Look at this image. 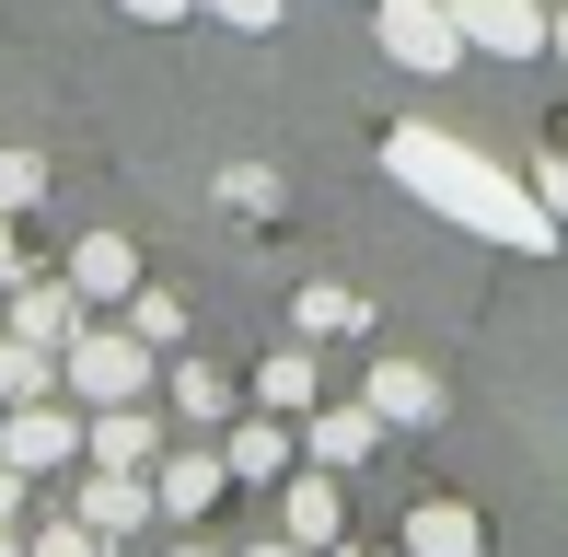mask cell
I'll use <instances>...</instances> for the list:
<instances>
[{
	"label": "cell",
	"instance_id": "obj_3",
	"mask_svg": "<svg viewBox=\"0 0 568 557\" xmlns=\"http://www.w3.org/2000/svg\"><path fill=\"white\" fill-rule=\"evenodd\" d=\"M372 36H383V59H395V70H418V82H442V70L464 59L453 0H372Z\"/></svg>",
	"mask_w": 568,
	"mask_h": 557
},
{
	"label": "cell",
	"instance_id": "obj_9",
	"mask_svg": "<svg viewBox=\"0 0 568 557\" xmlns=\"http://www.w3.org/2000/svg\"><path fill=\"white\" fill-rule=\"evenodd\" d=\"M291 418L278 407H255V418H232V442H221V465H232V488H267V476H291Z\"/></svg>",
	"mask_w": 568,
	"mask_h": 557
},
{
	"label": "cell",
	"instance_id": "obj_33",
	"mask_svg": "<svg viewBox=\"0 0 568 557\" xmlns=\"http://www.w3.org/2000/svg\"><path fill=\"white\" fill-rule=\"evenodd\" d=\"M557 151H568V129H557Z\"/></svg>",
	"mask_w": 568,
	"mask_h": 557
},
{
	"label": "cell",
	"instance_id": "obj_7",
	"mask_svg": "<svg viewBox=\"0 0 568 557\" xmlns=\"http://www.w3.org/2000/svg\"><path fill=\"white\" fill-rule=\"evenodd\" d=\"M82 465H163V418L128 395V407H82Z\"/></svg>",
	"mask_w": 568,
	"mask_h": 557
},
{
	"label": "cell",
	"instance_id": "obj_5",
	"mask_svg": "<svg viewBox=\"0 0 568 557\" xmlns=\"http://www.w3.org/2000/svg\"><path fill=\"white\" fill-rule=\"evenodd\" d=\"M453 23H464V47H487V59H546V36H557L546 0H453Z\"/></svg>",
	"mask_w": 568,
	"mask_h": 557
},
{
	"label": "cell",
	"instance_id": "obj_27",
	"mask_svg": "<svg viewBox=\"0 0 568 557\" xmlns=\"http://www.w3.org/2000/svg\"><path fill=\"white\" fill-rule=\"evenodd\" d=\"M0 523H23V465L0 453Z\"/></svg>",
	"mask_w": 568,
	"mask_h": 557
},
{
	"label": "cell",
	"instance_id": "obj_24",
	"mask_svg": "<svg viewBox=\"0 0 568 557\" xmlns=\"http://www.w3.org/2000/svg\"><path fill=\"white\" fill-rule=\"evenodd\" d=\"M534 198H546V210H557V233H568V151H546V163H534Z\"/></svg>",
	"mask_w": 568,
	"mask_h": 557
},
{
	"label": "cell",
	"instance_id": "obj_28",
	"mask_svg": "<svg viewBox=\"0 0 568 557\" xmlns=\"http://www.w3.org/2000/svg\"><path fill=\"white\" fill-rule=\"evenodd\" d=\"M232 557H314V546H302V535H267V546H232Z\"/></svg>",
	"mask_w": 568,
	"mask_h": 557
},
{
	"label": "cell",
	"instance_id": "obj_15",
	"mask_svg": "<svg viewBox=\"0 0 568 557\" xmlns=\"http://www.w3.org/2000/svg\"><path fill=\"white\" fill-rule=\"evenodd\" d=\"M163 395H174V418H197V429H221V418H232V372H221V361H174V372H163Z\"/></svg>",
	"mask_w": 568,
	"mask_h": 557
},
{
	"label": "cell",
	"instance_id": "obj_23",
	"mask_svg": "<svg viewBox=\"0 0 568 557\" xmlns=\"http://www.w3.org/2000/svg\"><path fill=\"white\" fill-rule=\"evenodd\" d=\"M197 12H221V23H232V36H267V23H278V12H291V0H197Z\"/></svg>",
	"mask_w": 568,
	"mask_h": 557
},
{
	"label": "cell",
	"instance_id": "obj_12",
	"mask_svg": "<svg viewBox=\"0 0 568 557\" xmlns=\"http://www.w3.org/2000/svg\"><path fill=\"white\" fill-rule=\"evenodd\" d=\"M151 488H163V523H197V512L232 488V465H221V453H163V465H151Z\"/></svg>",
	"mask_w": 568,
	"mask_h": 557
},
{
	"label": "cell",
	"instance_id": "obj_31",
	"mask_svg": "<svg viewBox=\"0 0 568 557\" xmlns=\"http://www.w3.org/2000/svg\"><path fill=\"white\" fill-rule=\"evenodd\" d=\"M174 557H221V546H174Z\"/></svg>",
	"mask_w": 568,
	"mask_h": 557
},
{
	"label": "cell",
	"instance_id": "obj_2",
	"mask_svg": "<svg viewBox=\"0 0 568 557\" xmlns=\"http://www.w3.org/2000/svg\"><path fill=\"white\" fill-rule=\"evenodd\" d=\"M151 361H163V348H151L140 325H82V337L59 348V384H70V407H128V395H151Z\"/></svg>",
	"mask_w": 568,
	"mask_h": 557
},
{
	"label": "cell",
	"instance_id": "obj_30",
	"mask_svg": "<svg viewBox=\"0 0 568 557\" xmlns=\"http://www.w3.org/2000/svg\"><path fill=\"white\" fill-rule=\"evenodd\" d=\"M0 557H23V546H12V523H0Z\"/></svg>",
	"mask_w": 568,
	"mask_h": 557
},
{
	"label": "cell",
	"instance_id": "obj_16",
	"mask_svg": "<svg viewBox=\"0 0 568 557\" xmlns=\"http://www.w3.org/2000/svg\"><path fill=\"white\" fill-rule=\"evenodd\" d=\"M314 348H278V361H255V407H278V418H314Z\"/></svg>",
	"mask_w": 568,
	"mask_h": 557
},
{
	"label": "cell",
	"instance_id": "obj_10",
	"mask_svg": "<svg viewBox=\"0 0 568 557\" xmlns=\"http://www.w3.org/2000/svg\"><path fill=\"white\" fill-rule=\"evenodd\" d=\"M372 453H383L372 395H359V407H314V418H302V465H372Z\"/></svg>",
	"mask_w": 568,
	"mask_h": 557
},
{
	"label": "cell",
	"instance_id": "obj_14",
	"mask_svg": "<svg viewBox=\"0 0 568 557\" xmlns=\"http://www.w3.org/2000/svg\"><path fill=\"white\" fill-rule=\"evenodd\" d=\"M406 557H487V523L464 499H418L406 512Z\"/></svg>",
	"mask_w": 568,
	"mask_h": 557
},
{
	"label": "cell",
	"instance_id": "obj_19",
	"mask_svg": "<svg viewBox=\"0 0 568 557\" xmlns=\"http://www.w3.org/2000/svg\"><path fill=\"white\" fill-rule=\"evenodd\" d=\"M128 325H140L151 348H186V302H174V291H151V278L128 291Z\"/></svg>",
	"mask_w": 568,
	"mask_h": 557
},
{
	"label": "cell",
	"instance_id": "obj_8",
	"mask_svg": "<svg viewBox=\"0 0 568 557\" xmlns=\"http://www.w3.org/2000/svg\"><path fill=\"white\" fill-rule=\"evenodd\" d=\"M359 395H372L383 429H429V418H442V372H418V361H372Z\"/></svg>",
	"mask_w": 568,
	"mask_h": 557
},
{
	"label": "cell",
	"instance_id": "obj_22",
	"mask_svg": "<svg viewBox=\"0 0 568 557\" xmlns=\"http://www.w3.org/2000/svg\"><path fill=\"white\" fill-rule=\"evenodd\" d=\"M36 198H47V163H36V151H0V210H36Z\"/></svg>",
	"mask_w": 568,
	"mask_h": 557
},
{
	"label": "cell",
	"instance_id": "obj_1",
	"mask_svg": "<svg viewBox=\"0 0 568 557\" xmlns=\"http://www.w3.org/2000/svg\"><path fill=\"white\" fill-rule=\"evenodd\" d=\"M383 174H395L418 210H442V221H464V233L510 244V256H546V244H557V210L534 198V174L487 163V151L453 140V129H383Z\"/></svg>",
	"mask_w": 568,
	"mask_h": 557
},
{
	"label": "cell",
	"instance_id": "obj_6",
	"mask_svg": "<svg viewBox=\"0 0 568 557\" xmlns=\"http://www.w3.org/2000/svg\"><path fill=\"white\" fill-rule=\"evenodd\" d=\"M82 314H93V302H82V278H12V314H0V325H12V337H36V348H70V337H82Z\"/></svg>",
	"mask_w": 568,
	"mask_h": 557
},
{
	"label": "cell",
	"instance_id": "obj_32",
	"mask_svg": "<svg viewBox=\"0 0 568 557\" xmlns=\"http://www.w3.org/2000/svg\"><path fill=\"white\" fill-rule=\"evenodd\" d=\"M325 557H359V546H348V535H337V546H325Z\"/></svg>",
	"mask_w": 568,
	"mask_h": 557
},
{
	"label": "cell",
	"instance_id": "obj_18",
	"mask_svg": "<svg viewBox=\"0 0 568 557\" xmlns=\"http://www.w3.org/2000/svg\"><path fill=\"white\" fill-rule=\"evenodd\" d=\"M23 395H59V348H36V337L0 325V407H23Z\"/></svg>",
	"mask_w": 568,
	"mask_h": 557
},
{
	"label": "cell",
	"instance_id": "obj_17",
	"mask_svg": "<svg viewBox=\"0 0 568 557\" xmlns=\"http://www.w3.org/2000/svg\"><path fill=\"white\" fill-rule=\"evenodd\" d=\"M291 325H302V337H359V325H372V302H359V291H337V278H302Z\"/></svg>",
	"mask_w": 568,
	"mask_h": 557
},
{
	"label": "cell",
	"instance_id": "obj_21",
	"mask_svg": "<svg viewBox=\"0 0 568 557\" xmlns=\"http://www.w3.org/2000/svg\"><path fill=\"white\" fill-rule=\"evenodd\" d=\"M23 557H116V535H93L82 512H59V523H36V546Z\"/></svg>",
	"mask_w": 568,
	"mask_h": 557
},
{
	"label": "cell",
	"instance_id": "obj_25",
	"mask_svg": "<svg viewBox=\"0 0 568 557\" xmlns=\"http://www.w3.org/2000/svg\"><path fill=\"white\" fill-rule=\"evenodd\" d=\"M12 278H36V256H23V233H12V210H0V291Z\"/></svg>",
	"mask_w": 568,
	"mask_h": 557
},
{
	"label": "cell",
	"instance_id": "obj_4",
	"mask_svg": "<svg viewBox=\"0 0 568 557\" xmlns=\"http://www.w3.org/2000/svg\"><path fill=\"white\" fill-rule=\"evenodd\" d=\"M0 453H12L23 476L82 465V407H59V395H23V407H0Z\"/></svg>",
	"mask_w": 568,
	"mask_h": 557
},
{
	"label": "cell",
	"instance_id": "obj_11",
	"mask_svg": "<svg viewBox=\"0 0 568 557\" xmlns=\"http://www.w3.org/2000/svg\"><path fill=\"white\" fill-rule=\"evenodd\" d=\"M278 535H302V546H337L348 535V499H337V465H314V476H291V499H278Z\"/></svg>",
	"mask_w": 568,
	"mask_h": 557
},
{
	"label": "cell",
	"instance_id": "obj_13",
	"mask_svg": "<svg viewBox=\"0 0 568 557\" xmlns=\"http://www.w3.org/2000/svg\"><path fill=\"white\" fill-rule=\"evenodd\" d=\"M70 278H82V302H128L140 291V244L128 233H82L70 244Z\"/></svg>",
	"mask_w": 568,
	"mask_h": 557
},
{
	"label": "cell",
	"instance_id": "obj_29",
	"mask_svg": "<svg viewBox=\"0 0 568 557\" xmlns=\"http://www.w3.org/2000/svg\"><path fill=\"white\" fill-rule=\"evenodd\" d=\"M546 47H557V59H568V12H557V36H546Z\"/></svg>",
	"mask_w": 568,
	"mask_h": 557
},
{
	"label": "cell",
	"instance_id": "obj_26",
	"mask_svg": "<svg viewBox=\"0 0 568 557\" xmlns=\"http://www.w3.org/2000/svg\"><path fill=\"white\" fill-rule=\"evenodd\" d=\"M116 12H128V23H186L197 0H116Z\"/></svg>",
	"mask_w": 568,
	"mask_h": 557
},
{
	"label": "cell",
	"instance_id": "obj_20",
	"mask_svg": "<svg viewBox=\"0 0 568 557\" xmlns=\"http://www.w3.org/2000/svg\"><path fill=\"white\" fill-rule=\"evenodd\" d=\"M221 210H232V221H278V174H267V163H232V174H221Z\"/></svg>",
	"mask_w": 568,
	"mask_h": 557
}]
</instances>
